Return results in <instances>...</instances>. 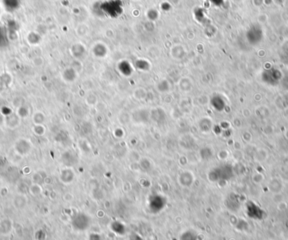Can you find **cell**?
<instances>
[{
	"instance_id": "cell-1",
	"label": "cell",
	"mask_w": 288,
	"mask_h": 240,
	"mask_svg": "<svg viewBox=\"0 0 288 240\" xmlns=\"http://www.w3.org/2000/svg\"><path fill=\"white\" fill-rule=\"evenodd\" d=\"M32 63H34L35 66L39 67V66H41V65H42V63H43V60H42V58L40 57H34V58L32 59Z\"/></svg>"
}]
</instances>
